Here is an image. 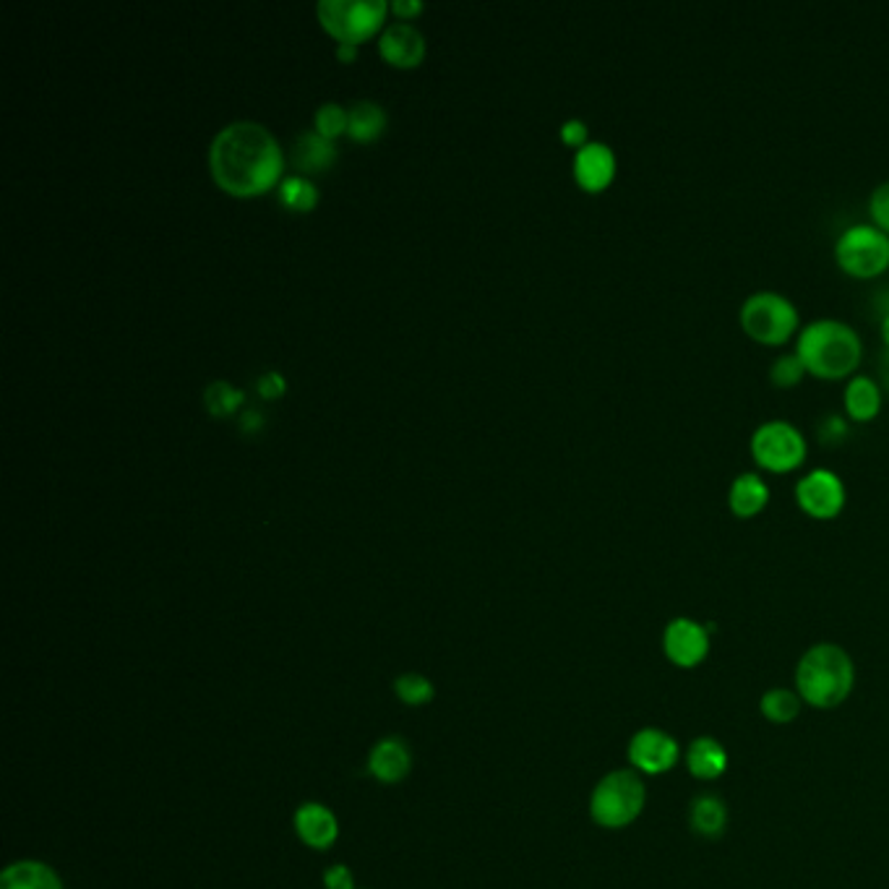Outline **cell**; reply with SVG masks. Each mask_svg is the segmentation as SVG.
I'll return each instance as SVG.
<instances>
[{
    "label": "cell",
    "instance_id": "44dd1931",
    "mask_svg": "<svg viewBox=\"0 0 889 889\" xmlns=\"http://www.w3.org/2000/svg\"><path fill=\"white\" fill-rule=\"evenodd\" d=\"M0 889H63V885L45 864L21 860L3 871Z\"/></svg>",
    "mask_w": 889,
    "mask_h": 889
},
{
    "label": "cell",
    "instance_id": "9c48e42d",
    "mask_svg": "<svg viewBox=\"0 0 889 889\" xmlns=\"http://www.w3.org/2000/svg\"><path fill=\"white\" fill-rule=\"evenodd\" d=\"M796 499L811 516L827 520L845 507V482L830 467H814L798 478Z\"/></svg>",
    "mask_w": 889,
    "mask_h": 889
},
{
    "label": "cell",
    "instance_id": "e575fe53",
    "mask_svg": "<svg viewBox=\"0 0 889 889\" xmlns=\"http://www.w3.org/2000/svg\"><path fill=\"white\" fill-rule=\"evenodd\" d=\"M391 9H395L397 16H412V13L423 11V3H418V0H397Z\"/></svg>",
    "mask_w": 889,
    "mask_h": 889
},
{
    "label": "cell",
    "instance_id": "603a6c76",
    "mask_svg": "<svg viewBox=\"0 0 889 889\" xmlns=\"http://www.w3.org/2000/svg\"><path fill=\"white\" fill-rule=\"evenodd\" d=\"M277 193L279 201H282L287 209H296V212H308V209L316 207L319 201L316 186H313L305 175H290V178H285L282 184H279Z\"/></svg>",
    "mask_w": 889,
    "mask_h": 889
},
{
    "label": "cell",
    "instance_id": "484cf974",
    "mask_svg": "<svg viewBox=\"0 0 889 889\" xmlns=\"http://www.w3.org/2000/svg\"><path fill=\"white\" fill-rule=\"evenodd\" d=\"M803 374H807V366L798 358V353H782L769 363V381L775 387H793V384L801 381Z\"/></svg>",
    "mask_w": 889,
    "mask_h": 889
},
{
    "label": "cell",
    "instance_id": "d4e9b609",
    "mask_svg": "<svg viewBox=\"0 0 889 889\" xmlns=\"http://www.w3.org/2000/svg\"><path fill=\"white\" fill-rule=\"evenodd\" d=\"M801 710V699L788 689H773L762 697V712L773 723H790Z\"/></svg>",
    "mask_w": 889,
    "mask_h": 889
},
{
    "label": "cell",
    "instance_id": "8d00e7d4",
    "mask_svg": "<svg viewBox=\"0 0 889 889\" xmlns=\"http://www.w3.org/2000/svg\"><path fill=\"white\" fill-rule=\"evenodd\" d=\"M340 60H355V55H358V47L355 45H340Z\"/></svg>",
    "mask_w": 889,
    "mask_h": 889
},
{
    "label": "cell",
    "instance_id": "f1b7e54d",
    "mask_svg": "<svg viewBox=\"0 0 889 889\" xmlns=\"http://www.w3.org/2000/svg\"><path fill=\"white\" fill-rule=\"evenodd\" d=\"M869 212L874 216V225L889 233V180H881V184L871 191Z\"/></svg>",
    "mask_w": 889,
    "mask_h": 889
},
{
    "label": "cell",
    "instance_id": "3957f363",
    "mask_svg": "<svg viewBox=\"0 0 889 889\" xmlns=\"http://www.w3.org/2000/svg\"><path fill=\"white\" fill-rule=\"evenodd\" d=\"M798 694L819 710L843 704L856 684V668L837 644H816L801 657L796 668Z\"/></svg>",
    "mask_w": 889,
    "mask_h": 889
},
{
    "label": "cell",
    "instance_id": "e0dca14e",
    "mask_svg": "<svg viewBox=\"0 0 889 889\" xmlns=\"http://www.w3.org/2000/svg\"><path fill=\"white\" fill-rule=\"evenodd\" d=\"M686 767H689V773L699 777V780H715V777L725 773L727 754L715 738L710 736L694 738L691 741L689 752H686Z\"/></svg>",
    "mask_w": 889,
    "mask_h": 889
},
{
    "label": "cell",
    "instance_id": "7402d4cb",
    "mask_svg": "<svg viewBox=\"0 0 889 889\" xmlns=\"http://www.w3.org/2000/svg\"><path fill=\"white\" fill-rule=\"evenodd\" d=\"M384 129H387V110L381 104L360 100L347 110V133L355 142H370L381 136Z\"/></svg>",
    "mask_w": 889,
    "mask_h": 889
},
{
    "label": "cell",
    "instance_id": "ac0fdd59",
    "mask_svg": "<svg viewBox=\"0 0 889 889\" xmlns=\"http://www.w3.org/2000/svg\"><path fill=\"white\" fill-rule=\"evenodd\" d=\"M845 410L856 420H871L881 408V387L874 376L856 374L845 384Z\"/></svg>",
    "mask_w": 889,
    "mask_h": 889
},
{
    "label": "cell",
    "instance_id": "5bb4252c",
    "mask_svg": "<svg viewBox=\"0 0 889 889\" xmlns=\"http://www.w3.org/2000/svg\"><path fill=\"white\" fill-rule=\"evenodd\" d=\"M296 830L305 845H311V848H319V851L329 848V845H332L340 835L337 816H334L329 809L321 807V803H305V807L298 809Z\"/></svg>",
    "mask_w": 889,
    "mask_h": 889
},
{
    "label": "cell",
    "instance_id": "7a4b0ae2",
    "mask_svg": "<svg viewBox=\"0 0 889 889\" xmlns=\"http://www.w3.org/2000/svg\"><path fill=\"white\" fill-rule=\"evenodd\" d=\"M798 358L822 379H840L856 370L864 355V342L851 324L840 319H814L798 332Z\"/></svg>",
    "mask_w": 889,
    "mask_h": 889
},
{
    "label": "cell",
    "instance_id": "52a82bcc",
    "mask_svg": "<svg viewBox=\"0 0 889 889\" xmlns=\"http://www.w3.org/2000/svg\"><path fill=\"white\" fill-rule=\"evenodd\" d=\"M809 452L801 429L786 418H769L752 433V454L767 470H793Z\"/></svg>",
    "mask_w": 889,
    "mask_h": 889
},
{
    "label": "cell",
    "instance_id": "8992f818",
    "mask_svg": "<svg viewBox=\"0 0 889 889\" xmlns=\"http://www.w3.org/2000/svg\"><path fill=\"white\" fill-rule=\"evenodd\" d=\"M837 264L853 277H877L889 266V233L877 225H851L835 243Z\"/></svg>",
    "mask_w": 889,
    "mask_h": 889
},
{
    "label": "cell",
    "instance_id": "2e32d148",
    "mask_svg": "<svg viewBox=\"0 0 889 889\" xmlns=\"http://www.w3.org/2000/svg\"><path fill=\"white\" fill-rule=\"evenodd\" d=\"M292 159H296L300 173L305 175L324 173L332 167L334 159H337V146H334L332 138L321 136L319 131H305L298 136L296 149H292Z\"/></svg>",
    "mask_w": 889,
    "mask_h": 889
},
{
    "label": "cell",
    "instance_id": "f546056e",
    "mask_svg": "<svg viewBox=\"0 0 889 889\" xmlns=\"http://www.w3.org/2000/svg\"><path fill=\"white\" fill-rule=\"evenodd\" d=\"M816 431H819V436H822V441L832 444V441H840V438L848 436V420H845L843 415H837V412H830V415H824L822 420H819Z\"/></svg>",
    "mask_w": 889,
    "mask_h": 889
},
{
    "label": "cell",
    "instance_id": "8fae6325",
    "mask_svg": "<svg viewBox=\"0 0 889 889\" xmlns=\"http://www.w3.org/2000/svg\"><path fill=\"white\" fill-rule=\"evenodd\" d=\"M629 759L636 769L647 775H663L676 767L678 762V744L665 731L657 727H644L636 733L629 744Z\"/></svg>",
    "mask_w": 889,
    "mask_h": 889
},
{
    "label": "cell",
    "instance_id": "7c38bea8",
    "mask_svg": "<svg viewBox=\"0 0 889 889\" xmlns=\"http://www.w3.org/2000/svg\"><path fill=\"white\" fill-rule=\"evenodd\" d=\"M615 175V154L603 142H587L574 154V178L587 191H603Z\"/></svg>",
    "mask_w": 889,
    "mask_h": 889
},
{
    "label": "cell",
    "instance_id": "4dcf8cb0",
    "mask_svg": "<svg viewBox=\"0 0 889 889\" xmlns=\"http://www.w3.org/2000/svg\"><path fill=\"white\" fill-rule=\"evenodd\" d=\"M256 389H258V395H262L264 399H277V397H282V395H285V379H282V374H277V370H266V374L258 376Z\"/></svg>",
    "mask_w": 889,
    "mask_h": 889
},
{
    "label": "cell",
    "instance_id": "836d02e7",
    "mask_svg": "<svg viewBox=\"0 0 889 889\" xmlns=\"http://www.w3.org/2000/svg\"><path fill=\"white\" fill-rule=\"evenodd\" d=\"M326 889H353V874L345 866H334L332 871H326Z\"/></svg>",
    "mask_w": 889,
    "mask_h": 889
},
{
    "label": "cell",
    "instance_id": "83f0119b",
    "mask_svg": "<svg viewBox=\"0 0 889 889\" xmlns=\"http://www.w3.org/2000/svg\"><path fill=\"white\" fill-rule=\"evenodd\" d=\"M313 121H316V131L321 136L334 138L347 131V110H342L337 102H326L316 110V118H313Z\"/></svg>",
    "mask_w": 889,
    "mask_h": 889
},
{
    "label": "cell",
    "instance_id": "4316f807",
    "mask_svg": "<svg viewBox=\"0 0 889 889\" xmlns=\"http://www.w3.org/2000/svg\"><path fill=\"white\" fill-rule=\"evenodd\" d=\"M395 689L404 704H425L433 699V684L429 681V678L415 676V674L397 678Z\"/></svg>",
    "mask_w": 889,
    "mask_h": 889
},
{
    "label": "cell",
    "instance_id": "d6a6232c",
    "mask_svg": "<svg viewBox=\"0 0 889 889\" xmlns=\"http://www.w3.org/2000/svg\"><path fill=\"white\" fill-rule=\"evenodd\" d=\"M264 412L258 410V408H248V410H243L241 412V418H237V425H241V431L243 433H248V436H256L258 431L264 429Z\"/></svg>",
    "mask_w": 889,
    "mask_h": 889
},
{
    "label": "cell",
    "instance_id": "6da1fadb",
    "mask_svg": "<svg viewBox=\"0 0 889 889\" xmlns=\"http://www.w3.org/2000/svg\"><path fill=\"white\" fill-rule=\"evenodd\" d=\"M282 167V146L269 129L254 121L225 125L209 146V170L216 186L233 196L264 193L277 184Z\"/></svg>",
    "mask_w": 889,
    "mask_h": 889
},
{
    "label": "cell",
    "instance_id": "ffe728a7",
    "mask_svg": "<svg viewBox=\"0 0 889 889\" xmlns=\"http://www.w3.org/2000/svg\"><path fill=\"white\" fill-rule=\"evenodd\" d=\"M689 824L699 837H707V840L720 837L727 824L725 803L720 801L718 796H710V793L694 798V803H691V811H689Z\"/></svg>",
    "mask_w": 889,
    "mask_h": 889
},
{
    "label": "cell",
    "instance_id": "ba28073f",
    "mask_svg": "<svg viewBox=\"0 0 889 889\" xmlns=\"http://www.w3.org/2000/svg\"><path fill=\"white\" fill-rule=\"evenodd\" d=\"M316 11L321 24L340 40V45H355L376 32L387 13V3L384 0H321Z\"/></svg>",
    "mask_w": 889,
    "mask_h": 889
},
{
    "label": "cell",
    "instance_id": "9a60e30c",
    "mask_svg": "<svg viewBox=\"0 0 889 889\" xmlns=\"http://www.w3.org/2000/svg\"><path fill=\"white\" fill-rule=\"evenodd\" d=\"M769 501V486L767 480L762 478L759 473H738L736 478L731 480V488H727V503L736 511L738 516H754L757 511L767 507Z\"/></svg>",
    "mask_w": 889,
    "mask_h": 889
},
{
    "label": "cell",
    "instance_id": "d6986e66",
    "mask_svg": "<svg viewBox=\"0 0 889 889\" xmlns=\"http://www.w3.org/2000/svg\"><path fill=\"white\" fill-rule=\"evenodd\" d=\"M370 773L384 782H397L410 773V752L402 741L387 738L370 752Z\"/></svg>",
    "mask_w": 889,
    "mask_h": 889
},
{
    "label": "cell",
    "instance_id": "d590c367",
    "mask_svg": "<svg viewBox=\"0 0 889 889\" xmlns=\"http://www.w3.org/2000/svg\"><path fill=\"white\" fill-rule=\"evenodd\" d=\"M879 376L881 381H885V387L889 389V347H885V353H881L879 358Z\"/></svg>",
    "mask_w": 889,
    "mask_h": 889
},
{
    "label": "cell",
    "instance_id": "30bf717a",
    "mask_svg": "<svg viewBox=\"0 0 889 889\" xmlns=\"http://www.w3.org/2000/svg\"><path fill=\"white\" fill-rule=\"evenodd\" d=\"M663 647L678 668H694L710 653V629L691 619H674L665 626Z\"/></svg>",
    "mask_w": 889,
    "mask_h": 889
},
{
    "label": "cell",
    "instance_id": "5b68a950",
    "mask_svg": "<svg viewBox=\"0 0 889 889\" xmlns=\"http://www.w3.org/2000/svg\"><path fill=\"white\" fill-rule=\"evenodd\" d=\"M738 319L748 337L777 345V342H786L798 329V308L782 292L757 290L741 303Z\"/></svg>",
    "mask_w": 889,
    "mask_h": 889
},
{
    "label": "cell",
    "instance_id": "1f68e13d",
    "mask_svg": "<svg viewBox=\"0 0 889 889\" xmlns=\"http://www.w3.org/2000/svg\"><path fill=\"white\" fill-rule=\"evenodd\" d=\"M562 138L571 146H585L587 144V125L579 121V118H571L562 125Z\"/></svg>",
    "mask_w": 889,
    "mask_h": 889
},
{
    "label": "cell",
    "instance_id": "4fadbf2b",
    "mask_svg": "<svg viewBox=\"0 0 889 889\" xmlns=\"http://www.w3.org/2000/svg\"><path fill=\"white\" fill-rule=\"evenodd\" d=\"M379 47H381V55L391 63V66L410 68V66H418V63H423L425 37L412 24L397 21V24H391L389 30L381 34Z\"/></svg>",
    "mask_w": 889,
    "mask_h": 889
},
{
    "label": "cell",
    "instance_id": "cb8c5ba5",
    "mask_svg": "<svg viewBox=\"0 0 889 889\" xmlns=\"http://www.w3.org/2000/svg\"><path fill=\"white\" fill-rule=\"evenodd\" d=\"M204 402L214 418H227L243 404V391L227 381H214L204 391Z\"/></svg>",
    "mask_w": 889,
    "mask_h": 889
},
{
    "label": "cell",
    "instance_id": "277c9868",
    "mask_svg": "<svg viewBox=\"0 0 889 889\" xmlns=\"http://www.w3.org/2000/svg\"><path fill=\"white\" fill-rule=\"evenodd\" d=\"M644 801H647V790H644L642 777L632 769H619L598 782L590 811L600 827L621 830L642 814Z\"/></svg>",
    "mask_w": 889,
    "mask_h": 889
},
{
    "label": "cell",
    "instance_id": "74e56055",
    "mask_svg": "<svg viewBox=\"0 0 889 889\" xmlns=\"http://www.w3.org/2000/svg\"><path fill=\"white\" fill-rule=\"evenodd\" d=\"M881 340H885V345L889 347V313L881 316Z\"/></svg>",
    "mask_w": 889,
    "mask_h": 889
}]
</instances>
